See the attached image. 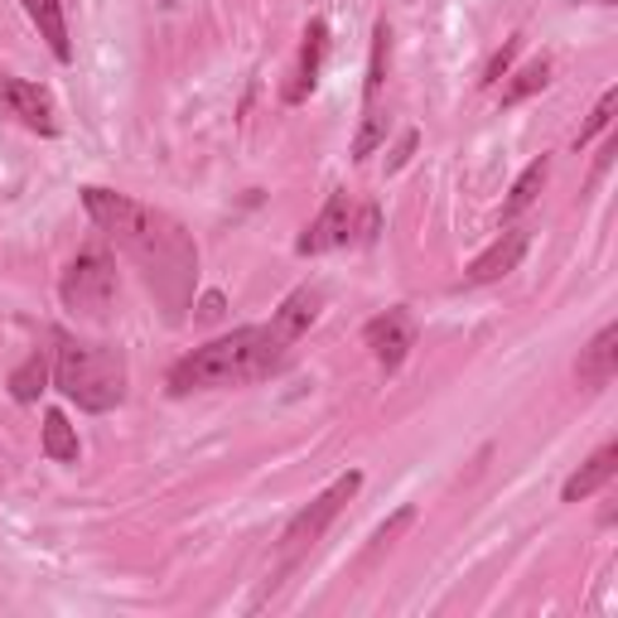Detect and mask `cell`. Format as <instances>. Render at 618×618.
Returning a JSON list of instances; mask_svg holds the SVG:
<instances>
[{"mask_svg":"<svg viewBox=\"0 0 618 618\" xmlns=\"http://www.w3.org/2000/svg\"><path fill=\"white\" fill-rule=\"evenodd\" d=\"M83 204L93 213L97 228L145 271L150 290L160 295V305L170 310V319H179L189 305V290H194V271H198V252L184 238V228L174 218H165V213L117 194V189H97V184L83 189Z\"/></svg>","mask_w":618,"mask_h":618,"instance_id":"obj_1","label":"cell"},{"mask_svg":"<svg viewBox=\"0 0 618 618\" xmlns=\"http://www.w3.org/2000/svg\"><path fill=\"white\" fill-rule=\"evenodd\" d=\"M290 348L271 334V324H246L204 348H194L189 358H179L170 367V391L189 397V391H213V387H246L256 377H271L286 363Z\"/></svg>","mask_w":618,"mask_h":618,"instance_id":"obj_2","label":"cell"},{"mask_svg":"<svg viewBox=\"0 0 618 618\" xmlns=\"http://www.w3.org/2000/svg\"><path fill=\"white\" fill-rule=\"evenodd\" d=\"M53 387L83 411H111L126 401V353L111 343H77L59 334L53 348Z\"/></svg>","mask_w":618,"mask_h":618,"instance_id":"obj_3","label":"cell"},{"mask_svg":"<svg viewBox=\"0 0 618 618\" xmlns=\"http://www.w3.org/2000/svg\"><path fill=\"white\" fill-rule=\"evenodd\" d=\"M59 300L77 319H107L111 305H117V262H111L102 246L77 252L59 280Z\"/></svg>","mask_w":618,"mask_h":618,"instance_id":"obj_4","label":"cell"},{"mask_svg":"<svg viewBox=\"0 0 618 618\" xmlns=\"http://www.w3.org/2000/svg\"><path fill=\"white\" fill-rule=\"evenodd\" d=\"M358 488H363V474H343V478H334L329 488H324L305 512L290 517V526L280 532V570H290L314 542H319L324 532H329V522L343 512V502H353V493H358Z\"/></svg>","mask_w":618,"mask_h":618,"instance_id":"obj_5","label":"cell"},{"mask_svg":"<svg viewBox=\"0 0 618 618\" xmlns=\"http://www.w3.org/2000/svg\"><path fill=\"white\" fill-rule=\"evenodd\" d=\"M0 107L15 121H25L29 131H39V136L59 131V107H53L49 87L29 83V77H0Z\"/></svg>","mask_w":618,"mask_h":618,"instance_id":"obj_6","label":"cell"},{"mask_svg":"<svg viewBox=\"0 0 618 618\" xmlns=\"http://www.w3.org/2000/svg\"><path fill=\"white\" fill-rule=\"evenodd\" d=\"M363 343H367V353L377 358L387 373H397L401 363H407V353L415 348V319L407 310H387V314H377V319H367V329H363Z\"/></svg>","mask_w":618,"mask_h":618,"instance_id":"obj_7","label":"cell"},{"mask_svg":"<svg viewBox=\"0 0 618 618\" xmlns=\"http://www.w3.org/2000/svg\"><path fill=\"white\" fill-rule=\"evenodd\" d=\"M348 232H353V198L343 194H329V204H324V213L310 222L305 232H300L295 252L300 256H319V252H334V246L348 242Z\"/></svg>","mask_w":618,"mask_h":618,"instance_id":"obj_8","label":"cell"},{"mask_svg":"<svg viewBox=\"0 0 618 618\" xmlns=\"http://www.w3.org/2000/svg\"><path fill=\"white\" fill-rule=\"evenodd\" d=\"M526 246H532V232H526V228H508L498 242L488 246V252L474 256V266L464 271V286H488V280H502L508 271H517V262L526 256Z\"/></svg>","mask_w":618,"mask_h":618,"instance_id":"obj_9","label":"cell"},{"mask_svg":"<svg viewBox=\"0 0 618 618\" xmlns=\"http://www.w3.org/2000/svg\"><path fill=\"white\" fill-rule=\"evenodd\" d=\"M319 310H324V290L319 286H300V290H290L286 300H280V310L271 314V334L286 348H295L300 339H305V329L314 319H319Z\"/></svg>","mask_w":618,"mask_h":618,"instance_id":"obj_10","label":"cell"},{"mask_svg":"<svg viewBox=\"0 0 618 618\" xmlns=\"http://www.w3.org/2000/svg\"><path fill=\"white\" fill-rule=\"evenodd\" d=\"M618 373V329L614 324H604L599 334H594V343L580 353V363H575V377H580V387L584 391H599V387H609Z\"/></svg>","mask_w":618,"mask_h":618,"instance_id":"obj_11","label":"cell"},{"mask_svg":"<svg viewBox=\"0 0 618 618\" xmlns=\"http://www.w3.org/2000/svg\"><path fill=\"white\" fill-rule=\"evenodd\" d=\"M614 474H618V445L609 440L604 449H594V459H584L575 474L566 478V488H560V502H584V498H594L599 488H609Z\"/></svg>","mask_w":618,"mask_h":618,"instance_id":"obj_12","label":"cell"},{"mask_svg":"<svg viewBox=\"0 0 618 618\" xmlns=\"http://www.w3.org/2000/svg\"><path fill=\"white\" fill-rule=\"evenodd\" d=\"M324 49H329V25L324 20H310L305 29V49H300V69H295V83L286 87V102H305L319 83V69H324Z\"/></svg>","mask_w":618,"mask_h":618,"instance_id":"obj_13","label":"cell"},{"mask_svg":"<svg viewBox=\"0 0 618 618\" xmlns=\"http://www.w3.org/2000/svg\"><path fill=\"white\" fill-rule=\"evenodd\" d=\"M25 5V15L35 20V29L44 39H49L53 59L69 63L73 59V44H69V20H63V0H20Z\"/></svg>","mask_w":618,"mask_h":618,"instance_id":"obj_14","label":"cell"},{"mask_svg":"<svg viewBox=\"0 0 618 618\" xmlns=\"http://www.w3.org/2000/svg\"><path fill=\"white\" fill-rule=\"evenodd\" d=\"M44 455H49L53 464H77V459H83L77 431L69 425L63 411H44Z\"/></svg>","mask_w":618,"mask_h":618,"instance_id":"obj_15","label":"cell"},{"mask_svg":"<svg viewBox=\"0 0 618 618\" xmlns=\"http://www.w3.org/2000/svg\"><path fill=\"white\" fill-rule=\"evenodd\" d=\"M44 381H49V358H44V353H29L25 363L10 373V397H15L20 407H29V401H39Z\"/></svg>","mask_w":618,"mask_h":618,"instance_id":"obj_16","label":"cell"},{"mask_svg":"<svg viewBox=\"0 0 618 618\" xmlns=\"http://www.w3.org/2000/svg\"><path fill=\"white\" fill-rule=\"evenodd\" d=\"M546 174H550V165H546V155L542 160H532L522 174H517V184H512V194H508V204H502V213L508 218H517V213H526L536 204V194H542V184H546Z\"/></svg>","mask_w":618,"mask_h":618,"instance_id":"obj_17","label":"cell"},{"mask_svg":"<svg viewBox=\"0 0 618 618\" xmlns=\"http://www.w3.org/2000/svg\"><path fill=\"white\" fill-rule=\"evenodd\" d=\"M550 83V63L546 59H536V63H526L522 73H512V83L502 87V107H517V102H526L532 93H542V87Z\"/></svg>","mask_w":618,"mask_h":618,"instance_id":"obj_18","label":"cell"},{"mask_svg":"<svg viewBox=\"0 0 618 618\" xmlns=\"http://www.w3.org/2000/svg\"><path fill=\"white\" fill-rule=\"evenodd\" d=\"M387 59H391V29H387V25H377V29H373V63H367V83H363L367 107L377 102L381 83H387Z\"/></svg>","mask_w":618,"mask_h":618,"instance_id":"obj_19","label":"cell"},{"mask_svg":"<svg viewBox=\"0 0 618 618\" xmlns=\"http://www.w3.org/2000/svg\"><path fill=\"white\" fill-rule=\"evenodd\" d=\"M381 141H387V117H381L377 102H373L363 111V131H358V141H353V160H367Z\"/></svg>","mask_w":618,"mask_h":618,"instance_id":"obj_20","label":"cell"},{"mask_svg":"<svg viewBox=\"0 0 618 618\" xmlns=\"http://www.w3.org/2000/svg\"><path fill=\"white\" fill-rule=\"evenodd\" d=\"M614 107H618V87H609V93L599 97V107L590 111V121H584V126H580V136H575V150H584V145H590L594 136H599V131H609Z\"/></svg>","mask_w":618,"mask_h":618,"instance_id":"obj_21","label":"cell"},{"mask_svg":"<svg viewBox=\"0 0 618 618\" xmlns=\"http://www.w3.org/2000/svg\"><path fill=\"white\" fill-rule=\"evenodd\" d=\"M411 522H415V508H401L397 517H387V522H381V526H377V532H373V556H377V550H381V546H391V542H397V536H401V532H407V526H411Z\"/></svg>","mask_w":618,"mask_h":618,"instance_id":"obj_22","label":"cell"},{"mask_svg":"<svg viewBox=\"0 0 618 618\" xmlns=\"http://www.w3.org/2000/svg\"><path fill=\"white\" fill-rule=\"evenodd\" d=\"M517 49H522V39H508L502 44L498 53H493V63H488V73H483V83H502V77H508V69H512V59H517Z\"/></svg>","mask_w":618,"mask_h":618,"instance_id":"obj_23","label":"cell"},{"mask_svg":"<svg viewBox=\"0 0 618 618\" xmlns=\"http://www.w3.org/2000/svg\"><path fill=\"white\" fill-rule=\"evenodd\" d=\"M415 145H421V136H415V131H407V136L397 141V150H391V160H387V174H397L401 165L411 160V155H415Z\"/></svg>","mask_w":618,"mask_h":618,"instance_id":"obj_24","label":"cell"},{"mask_svg":"<svg viewBox=\"0 0 618 618\" xmlns=\"http://www.w3.org/2000/svg\"><path fill=\"white\" fill-rule=\"evenodd\" d=\"M614 155H618V136H604V145H599V160H594V174H590V184H599V179L609 174Z\"/></svg>","mask_w":618,"mask_h":618,"instance_id":"obj_25","label":"cell"},{"mask_svg":"<svg viewBox=\"0 0 618 618\" xmlns=\"http://www.w3.org/2000/svg\"><path fill=\"white\" fill-rule=\"evenodd\" d=\"M198 319H204V324L222 319V295H204V300H198Z\"/></svg>","mask_w":618,"mask_h":618,"instance_id":"obj_26","label":"cell"},{"mask_svg":"<svg viewBox=\"0 0 618 618\" xmlns=\"http://www.w3.org/2000/svg\"><path fill=\"white\" fill-rule=\"evenodd\" d=\"M590 5H609V0H590Z\"/></svg>","mask_w":618,"mask_h":618,"instance_id":"obj_27","label":"cell"},{"mask_svg":"<svg viewBox=\"0 0 618 618\" xmlns=\"http://www.w3.org/2000/svg\"><path fill=\"white\" fill-rule=\"evenodd\" d=\"M160 5H174V0H160Z\"/></svg>","mask_w":618,"mask_h":618,"instance_id":"obj_28","label":"cell"}]
</instances>
